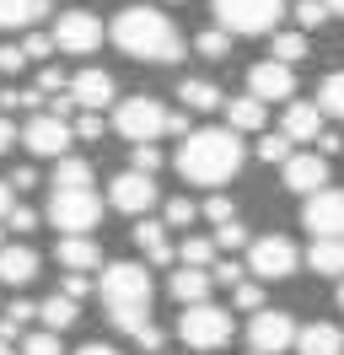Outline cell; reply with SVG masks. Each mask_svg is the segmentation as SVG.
I'll return each instance as SVG.
<instances>
[{"mask_svg":"<svg viewBox=\"0 0 344 355\" xmlns=\"http://www.w3.org/2000/svg\"><path fill=\"white\" fill-rule=\"evenodd\" d=\"M108 38L124 49L129 60H150V65L183 60L178 27L167 22V11H150V6H124V11L113 17V27H108Z\"/></svg>","mask_w":344,"mask_h":355,"instance_id":"6da1fadb","label":"cell"},{"mask_svg":"<svg viewBox=\"0 0 344 355\" xmlns=\"http://www.w3.org/2000/svg\"><path fill=\"white\" fill-rule=\"evenodd\" d=\"M237 167H242V140L232 130H221V124L189 130L183 151H178V173L189 183H205V189H221L226 178H237Z\"/></svg>","mask_w":344,"mask_h":355,"instance_id":"7a4b0ae2","label":"cell"},{"mask_svg":"<svg viewBox=\"0 0 344 355\" xmlns=\"http://www.w3.org/2000/svg\"><path fill=\"white\" fill-rule=\"evenodd\" d=\"M210 11H215V33L258 38V33H269L285 17V0H210Z\"/></svg>","mask_w":344,"mask_h":355,"instance_id":"3957f363","label":"cell"},{"mask_svg":"<svg viewBox=\"0 0 344 355\" xmlns=\"http://www.w3.org/2000/svg\"><path fill=\"white\" fill-rule=\"evenodd\" d=\"M232 334H237L232 312L215 307V302L178 312V339H183L189 350H226V345H232Z\"/></svg>","mask_w":344,"mask_h":355,"instance_id":"277c9868","label":"cell"},{"mask_svg":"<svg viewBox=\"0 0 344 355\" xmlns=\"http://www.w3.org/2000/svg\"><path fill=\"white\" fill-rule=\"evenodd\" d=\"M97 291H103L108 312H119V307H150V269L135 264V259H119V264L103 269Z\"/></svg>","mask_w":344,"mask_h":355,"instance_id":"5b68a950","label":"cell"},{"mask_svg":"<svg viewBox=\"0 0 344 355\" xmlns=\"http://www.w3.org/2000/svg\"><path fill=\"white\" fill-rule=\"evenodd\" d=\"M162 119H167V108L156 97H124L113 108V130L124 135L129 146H156L162 140Z\"/></svg>","mask_w":344,"mask_h":355,"instance_id":"8992f818","label":"cell"},{"mask_svg":"<svg viewBox=\"0 0 344 355\" xmlns=\"http://www.w3.org/2000/svg\"><path fill=\"white\" fill-rule=\"evenodd\" d=\"M103 216V205L92 189H54V200H49V221L64 226V237H86V226H97Z\"/></svg>","mask_w":344,"mask_h":355,"instance_id":"52a82bcc","label":"cell"},{"mask_svg":"<svg viewBox=\"0 0 344 355\" xmlns=\"http://www.w3.org/2000/svg\"><path fill=\"white\" fill-rule=\"evenodd\" d=\"M248 269H253L258 280H291L301 269V253L291 237H253L248 243Z\"/></svg>","mask_w":344,"mask_h":355,"instance_id":"ba28073f","label":"cell"},{"mask_svg":"<svg viewBox=\"0 0 344 355\" xmlns=\"http://www.w3.org/2000/svg\"><path fill=\"white\" fill-rule=\"evenodd\" d=\"M248 345H253V355H285L291 345H296V318L291 312H253V323H248Z\"/></svg>","mask_w":344,"mask_h":355,"instance_id":"9c48e42d","label":"cell"},{"mask_svg":"<svg viewBox=\"0 0 344 355\" xmlns=\"http://www.w3.org/2000/svg\"><path fill=\"white\" fill-rule=\"evenodd\" d=\"M301 226H307L312 237H339L344 243V189H318V194H307Z\"/></svg>","mask_w":344,"mask_h":355,"instance_id":"30bf717a","label":"cell"},{"mask_svg":"<svg viewBox=\"0 0 344 355\" xmlns=\"http://www.w3.org/2000/svg\"><path fill=\"white\" fill-rule=\"evenodd\" d=\"M49 44L60 49V54H92V49L103 44V22L92 17V11H64L54 33H49Z\"/></svg>","mask_w":344,"mask_h":355,"instance_id":"8fae6325","label":"cell"},{"mask_svg":"<svg viewBox=\"0 0 344 355\" xmlns=\"http://www.w3.org/2000/svg\"><path fill=\"white\" fill-rule=\"evenodd\" d=\"M17 140L27 146L33 156H70V124H60V119H49V113H33L27 124L17 130Z\"/></svg>","mask_w":344,"mask_h":355,"instance_id":"7c38bea8","label":"cell"},{"mask_svg":"<svg viewBox=\"0 0 344 355\" xmlns=\"http://www.w3.org/2000/svg\"><path fill=\"white\" fill-rule=\"evenodd\" d=\"M108 205L124 210V216H135V221H146V210L156 205V183L140 178V173H119V178H113V189H108Z\"/></svg>","mask_w":344,"mask_h":355,"instance_id":"4fadbf2b","label":"cell"},{"mask_svg":"<svg viewBox=\"0 0 344 355\" xmlns=\"http://www.w3.org/2000/svg\"><path fill=\"white\" fill-rule=\"evenodd\" d=\"M291 92H296V76L285 65H275V60H258V65L248 70V97L264 103V108H269V103H285Z\"/></svg>","mask_w":344,"mask_h":355,"instance_id":"5bb4252c","label":"cell"},{"mask_svg":"<svg viewBox=\"0 0 344 355\" xmlns=\"http://www.w3.org/2000/svg\"><path fill=\"white\" fill-rule=\"evenodd\" d=\"M280 178H285V189H296V194H318V189H328V162H322L318 151H291L285 167H280Z\"/></svg>","mask_w":344,"mask_h":355,"instance_id":"9a60e30c","label":"cell"},{"mask_svg":"<svg viewBox=\"0 0 344 355\" xmlns=\"http://www.w3.org/2000/svg\"><path fill=\"white\" fill-rule=\"evenodd\" d=\"M64 97H70L76 108L97 113L103 103H113V76H108V70H81V76L64 81Z\"/></svg>","mask_w":344,"mask_h":355,"instance_id":"2e32d148","label":"cell"},{"mask_svg":"<svg viewBox=\"0 0 344 355\" xmlns=\"http://www.w3.org/2000/svg\"><path fill=\"white\" fill-rule=\"evenodd\" d=\"M54 259L64 264V275H86V269L103 264V248H97V237H60Z\"/></svg>","mask_w":344,"mask_h":355,"instance_id":"e0dca14e","label":"cell"},{"mask_svg":"<svg viewBox=\"0 0 344 355\" xmlns=\"http://www.w3.org/2000/svg\"><path fill=\"white\" fill-rule=\"evenodd\" d=\"M291 350L296 355H344V334L334 323H307V329H296Z\"/></svg>","mask_w":344,"mask_h":355,"instance_id":"ac0fdd59","label":"cell"},{"mask_svg":"<svg viewBox=\"0 0 344 355\" xmlns=\"http://www.w3.org/2000/svg\"><path fill=\"white\" fill-rule=\"evenodd\" d=\"M167 291H172L178 307H205V302H210V275H205V269H172Z\"/></svg>","mask_w":344,"mask_h":355,"instance_id":"d6986e66","label":"cell"},{"mask_svg":"<svg viewBox=\"0 0 344 355\" xmlns=\"http://www.w3.org/2000/svg\"><path fill=\"white\" fill-rule=\"evenodd\" d=\"M280 135L296 146V140H318L322 135V113L312 108V103H285V124H280Z\"/></svg>","mask_w":344,"mask_h":355,"instance_id":"ffe728a7","label":"cell"},{"mask_svg":"<svg viewBox=\"0 0 344 355\" xmlns=\"http://www.w3.org/2000/svg\"><path fill=\"white\" fill-rule=\"evenodd\" d=\"M38 275V253L27 243H17V248H0V286H27Z\"/></svg>","mask_w":344,"mask_h":355,"instance_id":"44dd1931","label":"cell"},{"mask_svg":"<svg viewBox=\"0 0 344 355\" xmlns=\"http://www.w3.org/2000/svg\"><path fill=\"white\" fill-rule=\"evenodd\" d=\"M221 130H232V135H258L264 130V103H253V97H232L226 103V124Z\"/></svg>","mask_w":344,"mask_h":355,"instance_id":"7402d4cb","label":"cell"},{"mask_svg":"<svg viewBox=\"0 0 344 355\" xmlns=\"http://www.w3.org/2000/svg\"><path fill=\"white\" fill-rule=\"evenodd\" d=\"M135 243L150 264H172V243H167V226L162 221H135Z\"/></svg>","mask_w":344,"mask_h":355,"instance_id":"603a6c76","label":"cell"},{"mask_svg":"<svg viewBox=\"0 0 344 355\" xmlns=\"http://www.w3.org/2000/svg\"><path fill=\"white\" fill-rule=\"evenodd\" d=\"M307 264H312V275H344V243L339 237H312Z\"/></svg>","mask_w":344,"mask_h":355,"instance_id":"cb8c5ba5","label":"cell"},{"mask_svg":"<svg viewBox=\"0 0 344 355\" xmlns=\"http://www.w3.org/2000/svg\"><path fill=\"white\" fill-rule=\"evenodd\" d=\"M178 97H183V113H215L221 103H226L215 81H183V87H178Z\"/></svg>","mask_w":344,"mask_h":355,"instance_id":"d4e9b609","label":"cell"},{"mask_svg":"<svg viewBox=\"0 0 344 355\" xmlns=\"http://www.w3.org/2000/svg\"><path fill=\"white\" fill-rule=\"evenodd\" d=\"M49 11V0H0V33H11V27H33Z\"/></svg>","mask_w":344,"mask_h":355,"instance_id":"484cf974","label":"cell"},{"mask_svg":"<svg viewBox=\"0 0 344 355\" xmlns=\"http://www.w3.org/2000/svg\"><path fill=\"white\" fill-rule=\"evenodd\" d=\"M312 108H318L322 119H344V70L322 76V87H318V103H312Z\"/></svg>","mask_w":344,"mask_h":355,"instance_id":"4316f807","label":"cell"},{"mask_svg":"<svg viewBox=\"0 0 344 355\" xmlns=\"http://www.w3.org/2000/svg\"><path fill=\"white\" fill-rule=\"evenodd\" d=\"M38 318H43V334H64L81 312H76V302H64V296H49V302L38 307Z\"/></svg>","mask_w":344,"mask_h":355,"instance_id":"83f0119b","label":"cell"},{"mask_svg":"<svg viewBox=\"0 0 344 355\" xmlns=\"http://www.w3.org/2000/svg\"><path fill=\"white\" fill-rule=\"evenodd\" d=\"M269 54H275V65H296V60H307V33H275L269 38Z\"/></svg>","mask_w":344,"mask_h":355,"instance_id":"f1b7e54d","label":"cell"},{"mask_svg":"<svg viewBox=\"0 0 344 355\" xmlns=\"http://www.w3.org/2000/svg\"><path fill=\"white\" fill-rule=\"evenodd\" d=\"M54 183H60V189H86V183H92V162L60 156V162H54Z\"/></svg>","mask_w":344,"mask_h":355,"instance_id":"f546056e","label":"cell"},{"mask_svg":"<svg viewBox=\"0 0 344 355\" xmlns=\"http://www.w3.org/2000/svg\"><path fill=\"white\" fill-rule=\"evenodd\" d=\"M172 259H183V269H210L215 264V243L210 237H183V248H178Z\"/></svg>","mask_w":344,"mask_h":355,"instance_id":"4dcf8cb0","label":"cell"},{"mask_svg":"<svg viewBox=\"0 0 344 355\" xmlns=\"http://www.w3.org/2000/svg\"><path fill=\"white\" fill-rule=\"evenodd\" d=\"M129 173L156 178L162 173V146H129Z\"/></svg>","mask_w":344,"mask_h":355,"instance_id":"1f68e13d","label":"cell"},{"mask_svg":"<svg viewBox=\"0 0 344 355\" xmlns=\"http://www.w3.org/2000/svg\"><path fill=\"white\" fill-rule=\"evenodd\" d=\"M232 307H237V312H264V286H258V280H237Z\"/></svg>","mask_w":344,"mask_h":355,"instance_id":"d6a6232c","label":"cell"},{"mask_svg":"<svg viewBox=\"0 0 344 355\" xmlns=\"http://www.w3.org/2000/svg\"><path fill=\"white\" fill-rule=\"evenodd\" d=\"M194 49H199V54H205V60H226V54H232V38H226V33H199V38H194Z\"/></svg>","mask_w":344,"mask_h":355,"instance_id":"836d02e7","label":"cell"},{"mask_svg":"<svg viewBox=\"0 0 344 355\" xmlns=\"http://www.w3.org/2000/svg\"><path fill=\"white\" fill-rule=\"evenodd\" d=\"M296 11V22H301V33H318L322 22H328V11H322V0H296L291 6Z\"/></svg>","mask_w":344,"mask_h":355,"instance_id":"e575fe53","label":"cell"},{"mask_svg":"<svg viewBox=\"0 0 344 355\" xmlns=\"http://www.w3.org/2000/svg\"><path fill=\"white\" fill-rule=\"evenodd\" d=\"M296 151V146H291V140H285V135H264V140H258V156H264V162H275V167H285V156Z\"/></svg>","mask_w":344,"mask_h":355,"instance_id":"d590c367","label":"cell"},{"mask_svg":"<svg viewBox=\"0 0 344 355\" xmlns=\"http://www.w3.org/2000/svg\"><path fill=\"white\" fill-rule=\"evenodd\" d=\"M22 355H64L60 350V334H27V339H22Z\"/></svg>","mask_w":344,"mask_h":355,"instance_id":"8d00e7d4","label":"cell"},{"mask_svg":"<svg viewBox=\"0 0 344 355\" xmlns=\"http://www.w3.org/2000/svg\"><path fill=\"white\" fill-rule=\"evenodd\" d=\"M162 216H167V221H162V226H189L194 216H199V205L178 194V200H167V210H162Z\"/></svg>","mask_w":344,"mask_h":355,"instance_id":"74e56055","label":"cell"},{"mask_svg":"<svg viewBox=\"0 0 344 355\" xmlns=\"http://www.w3.org/2000/svg\"><path fill=\"white\" fill-rule=\"evenodd\" d=\"M103 113H81V119H76V124H70V140H103Z\"/></svg>","mask_w":344,"mask_h":355,"instance_id":"f35d334b","label":"cell"},{"mask_svg":"<svg viewBox=\"0 0 344 355\" xmlns=\"http://www.w3.org/2000/svg\"><path fill=\"white\" fill-rule=\"evenodd\" d=\"M210 243L232 253V248H248L253 237H248V226H237V221H232V226H215V237H210Z\"/></svg>","mask_w":344,"mask_h":355,"instance_id":"ab89813d","label":"cell"},{"mask_svg":"<svg viewBox=\"0 0 344 355\" xmlns=\"http://www.w3.org/2000/svg\"><path fill=\"white\" fill-rule=\"evenodd\" d=\"M108 318H113L124 334H135V329H146V323H150V307H119V312H108Z\"/></svg>","mask_w":344,"mask_h":355,"instance_id":"60d3db41","label":"cell"},{"mask_svg":"<svg viewBox=\"0 0 344 355\" xmlns=\"http://www.w3.org/2000/svg\"><path fill=\"white\" fill-rule=\"evenodd\" d=\"M205 216H210L215 226H232L237 221V205L226 200V194H210V200H205Z\"/></svg>","mask_w":344,"mask_h":355,"instance_id":"b9f144b4","label":"cell"},{"mask_svg":"<svg viewBox=\"0 0 344 355\" xmlns=\"http://www.w3.org/2000/svg\"><path fill=\"white\" fill-rule=\"evenodd\" d=\"M205 275H210V286H237V280H242V264H232V259H215Z\"/></svg>","mask_w":344,"mask_h":355,"instance_id":"7bdbcfd3","label":"cell"},{"mask_svg":"<svg viewBox=\"0 0 344 355\" xmlns=\"http://www.w3.org/2000/svg\"><path fill=\"white\" fill-rule=\"evenodd\" d=\"M17 49H22V60H43V54H54L49 33H27V44H17Z\"/></svg>","mask_w":344,"mask_h":355,"instance_id":"ee69618b","label":"cell"},{"mask_svg":"<svg viewBox=\"0 0 344 355\" xmlns=\"http://www.w3.org/2000/svg\"><path fill=\"white\" fill-rule=\"evenodd\" d=\"M11 232H38V210H27V205H11Z\"/></svg>","mask_w":344,"mask_h":355,"instance_id":"f6af8a7d","label":"cell"},{"mask_svg":"<svg viewBox=\"0 0 344 355\" xmlns=\"http://www.w3.org/2000/svg\"><path fill=\"white\" fill-rule=\"evenodd\" d=\"M129 339H135L140 350H150V355L162 350V329H156V323H146V329H135V334H129Z\"/></svg>","mask_w":344,"mask_h":355,"instance_id":"bcb514c9","label":"cell"},{"mask_svg":"<svg viewBox=\"0 0 344 355\" xmlns=\"http://www.w3.org/2000/svg\"><path fill=\"white\" fill-rule=\"evenodd\" d=\"M33 92H38V97H43V92H64V70H60V65H49V70L38 76V87H33Z\"/></svg>","mask_w":344,"mask_h":355,"instance_id":"7dc6e473","label":"cell"},{"mask_svg":"<svg viewBox=\"0 0 344 355\" xmlns=\"http://www.w3.org/2000/svg\"><path fill=\"white\" fill-rule=\"evenodd\" d=\"M86 291H92V280H86V275H64V291H60V296H64V302H81Z\"/></svg>","mask_w":344,"mask_h":355,"instance_id":"c3c4849f","label":"cell"},{"mask_svg":"<svg viewBox=\"0 0 344 355\" xmlns=\"http://www.w3.org/2000/svg\"><path fill=\"white\" fill-rule=\"evenodd\" d=\"M22 65H27V60H22V49L17 44H0V70H6V76H17Z\"/></svg>","mask_w":344,"mask_h":355,"instance_id":"681fc988","label":"cell"},{"mask_svg":"<svg viewBox=\"0 0 344 355\" xmlns=\"http://www.w3.org/2000/svg\"><path fill=\"white\" fill-rule=\"evenodd\" d=\"M162 135H183V140H189V113H183V108L167 113V119H162Z\"/></svg>","mask_w":344,"mask_h":355,"instance_id":"f907efd6","label":"cell"},{"mask_svg":"<svg viewBox=\"0 0 344 355\" xmlns=\"http://www.w3.org/2000/svg\"><path fill=\"white\" fill-rule=\"evenodd\" d=\"M339 151H344V135H318V156L322 162H334Z\"/></svg>","mask_w":344,"mask_h":355,"instance_id":"816d5d0a","label":"cell"},{"mask_svg":"<svg viewBox=\"0 0 344 355\" xmlns=\"http://www.w3.org/2000/svg\"><path fill=\"white\" fill-rule=\"evenodd\" d=\"M33 312H38V307H33V302H11V307H6V318H11V323H17V329H22V323H27Z\"/></svg>","mask_w":344,"mask_h":355,"instance_id":"f5cc1de1","label":"cell"},{"mask_svg":"<svg viewBox=\"0 0 344 355\" xmlns=\"http://www.w3.org/2000/svg\"><path fill=\"white\" fill-rule=\"evenodd\" d=\"M6 183H11V189H33V183H38V173H33V167H17Z\"/></svg>","mask_w":344,"mask_h":355,"instance_id":"db71d44e","label":"cell"},{"mask_svg":"<svg viewBox=\"0 0 344 355\" xmlns=\"http://www.w3.org/2000/svg\"><path fill=\"white\" fill-rule=\"evenodd\" d=\"M11 140H17V124H11V119H0V151H11Z\"/></svg>","mask_w":344,"mask_h":355,"instance_id":"11a10c76","label":"cell"},{"mask_svg":"<svg viewBox=\"0 0 344 355\" xmlns=\"http://www.w3.org/2000/svg\"><path fill=\"white\" fill-rule=\"evenodd\" d=\"M6 216H11V183L0 178V221H6Z\"/></svg>","mask_w":344,"mask_h":355,"instance_id":"9f6ffc18","label":"cell"},{"mask_svg":"<svg viewBox=\"0 0 344 355\" xmlns=\"http://www.w3.org/2000/svg\"><path fill=\"white\" fill-rule=\"evenodd\" d=\"M76 355H119V350H113V345H97V339H92V345H81Z\"/></svg>","mask_w":344,"mask_h":355,"instance_id":"6f0895ef","label":"cell"},{"mask_svg":"<svg viewBox=\"0 0 344 355\" xmlns=\"http://www.w3.org/2000/svg\"><path fill=\"white\" fill-rule=\"evenodd\" d=\"M322 11H328V17H344V0H322Z\"/></svg>","mask_w":344,"mask_h":355,"instance_id":"680465c9","label":"cell"},{"mask_svg":"<svg viewBox=\"0 0 344 355\" xmlns=\"http://www.w3.org/2000/svg\"><path fill=\"white\" fill-rule=\"evenodd\" d=\"M339 307H344V280H339Z\"/></svg>","mask_w":344,"mask_h":355,"instance_id":"91938a15","label":"cell"},{"mask_svg":"<svg viewBox=\"0 0 344 355\" xmlns=\"http://www.w3.org/2000/svg\"><path fill=\"white\" fill-rule=\"evenodd\" d=\"M0 355H11V345H0Z\"/></svg>","mask_w":344,"mask_h":355,"instance_id":"94428289","label":"cell"},{"mask_svg":"<svg viewBox=\"0 0 344 355\" xmlns=\"http://www.w3.org/2000/svg\"><path fill=\"white\" fill-rule=\"evenodd\" d=\"M0 248H6V243H0Z\"/></svg>","mask_w":344,"mask_h":355,"instance_id":"6125c7cd","label":"cell"},{"mask_svg":"<svg viewBox=\"0 0 344 355\" xmlns=\"http://www.w3.org/2000/svg\"><path fill=\"white\" fill-rule=\"evenodd\" d=\"M339 334H344V329H339Z\"/></svg>","mask_w":344,"mask_h":355,"instance_id":"be15d7a7","label":"cell"}]
</instances>
